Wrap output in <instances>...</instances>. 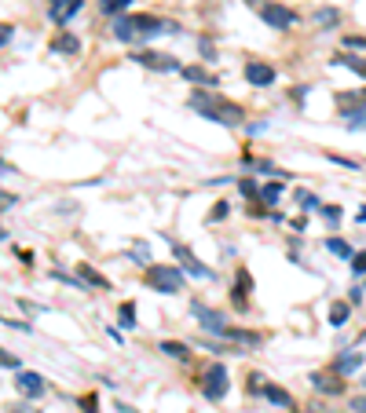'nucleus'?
Segmentation results:
<instances>
[{"label":"nucleus","mask_w":366,"mask_h":413,"mask_svg":"<svg viewBox=\"0 0 366 413\" xmlns=\"http://www.w3.org/2000/svg\"><path fill=\"white\" fill-rule=\"evenodd\" d=\"M190 110H198V114L205 121H216V124H227V129H234V124H242L246 121V110L224 99L220 92H190V99H187Z\"/></svg>","instance_id":"obj_1"},{"label":"nucleus","mask_w":366,"mask_h":413,"mask_svg":"<svg viewBox=\"0 0 366 413\" xmlns=\"http://www.w3.org/2000/svg\"><path fill=\"white\" fill-rule=\"evenodd\" d=\"M202 395L209 403H220V399H227V391H231V384H227V370L220 366V362H209V366L202 370Z\"/></svg>","instance_id":"obj_2"},{"label":"nucleus","mask_w":366,"mask_h":413,"mask_svg":"<svg viewBox=\"0 0 366 413\" xmlns=\"http://www.w3.org/2000/svg\"><path fill=\"white\" fill-rule=\"evenodd\" d=\"M147 285L157 289V293H180L183 289V275H180V267L147 263Z\"/></svg>","instance_id":"obj_3"},{"label":"nucleus","mask_w":366,"mask_h":413,"mask_svg":"<svg viewBox=\"0 0 366 413\" xmlns=\"http://www.w3.org/2000/svg\"><path fill=\"white\" fill-rule=\"evenodd\" d=\"M190 314L198 319V326H202V329L216 333V337H224V333H227V319H224V314H220L216 307L202 304V300H190Z\"/></svg>","instance_id":"obj_4"},{"label":"nucleus","mask_w":366,"mask_h":413,"mask_svg":"<svg viewBox=\"0 0 366 413\" xmlns=\"http://www.w3.org/2000/svg\"><path fill=\"white\" fill-rule=\"evenodd\" d=\"M257 15H260V19L272 26V29H290V26H297V11L286 8V4H275V0H272V4H264Z\"/></svg>","instance_id":"obj_5"},{"label":"nucleus","mask_w":366,"mask_h":413,"mask_svg":"<svg viewBox=\"0 0 366 413\" xmlns=\"http://www.w3.org/2000/svg\"><path fill=\"white\" fill-rule=\"evenodd\" d=\"M169 245H172V252H176V260L183 263V271H190L195 278H213V271H209V267H205V263H202V260H198L183 242H169Z\"/></svg>","instance_id":"obj_6"},{"label":"nucleus","mask_w":366,"mask_h":413,"mask_svg":"<svg viewBox=\"0 0 366 413\" xmlns=\"http://www.w3.org/2000/svg\"><path fill=\"white\" fill-rule=\"evenodd\" d=\"M242 73H246V81L257 85V88H267L275 81V66H272V62H260V59H249Z\"/></svg>","instance_id":"obj_7"},{"label":"nucleus","mask_w":366,"mask_h":413,"mask_svg":"<svg viewBox=\"0 0 366 413\" xmlns=\"http://www.w3.org/2000/svg\"><path fill=\"white\" fill-rule=\"evenodd\" d=\"M85 0H48V19H52L55 26H66L77 11H81Z\"/></svg>","instance_id":"obj_8"},{"label":"nucleus","mask_w":366,"mask_h":413,"mask_svg":"<svg viewBox=\"0 0 366 413\" xmlns=\"http://www.w3.org/2000/svg\"><path fill=\"white\" fill-rule=\"evenodd\" d=\"M337 110H341V117L366 114V92H337Z\"/></svg>","instance_id":"obj_9"},{"label":"nucleus","mask_w":366,"mask_h":413,"mask_svg":"<svg viewBox=\"0 0 366 413\" xmlns=\"http://www.w3.org/2000/svg\"><path fill=\"white\" fill-rule=\"evenodd\" d=\"M15 384H19V391L26 395V399H41V395L48 391L44 377H41V373H29V370H22L19 377H15Z\"/></svg>","instance_id":"obj_10"},{"label":"nucleus","mask_w":366,"mask_h":413,"mask_svg":"<svg viewBox=\"0 0 366 413\" xmlns=\"http://www.w3.org/2000/svg\"><path fill=\"white\" fill-rule=\"evenodd\" d=\"M132 62H143L147 70H183L172 55H157V52H136Z\"/></svg>","instance_id":"obj_11"},{"label":"nucleus","mask_w":366,"mask_h":413,"mask_svg":"<svg viewBox=\"0 0 366 413\" xmlns=\"http://www.w3.org/2000/svg\"><path fill=\"white\" fill-rule=\"evenodd\" d=\"M249 293H253V278H249V271L242 267V271H238V278H234V289H231V300H234L238 311L249 307Z\"/></svg>","instance_id":"obj_12"},{"label":"nucleus","mask_w":366,"mask_h":413,"mask_svg":"<svg viewBox=\"0 0 366 413\" xmlns=\"http://www.w3.org/2000/svg\"><path fill=\"white\" fill-rule=\"evenodd\" d=\"M311 384H315V391H323V395H341L344 391V384H341V373H311Z\"/></svg>","instance_id":"obj_13"},{"label":"nucleus","mask_w":366,"mask_h":413,"mask_svg":"<svg viewBox=\"0 0 366 413\" xmlns=\"http://www.w3.org/2000/svg\"><path fill=\"white\" fill-rule=\"evenodd\" d=\"M359 366H363V355L359 352H341L337 358H333V373H341V377L344 373H356Z\"/></svg>","instance_id":"obj_14"},{"label":"nucleus","mask_w":366,"mask_h":413,"mask_svg":"<svg viewBox=\"0 0 366 413\" xmlns=\"http://www.w3.org/2000/svg\"><path fill=\"white\" fill-rule=\"evenodd\" d=\"M77 275H81V278L92 285V289H110V278H106V275H99L92 263H77Z\"/></svg>","instance_id":"obj_15"},{"label":"nucleus","mask_w":366,"mask_h":413,"mask_svg":"<svg viewBox=\"0 0 366 413\" xmlns=\"http://www.w3.org/2000/svg\"><path fill=\"white\" fill-rule=\"evenodd\" d=\"M180 73L187 77V81H195V85H209V88L216 85V73H213V70H205V66H183Z\"/></svg>","instance_id":"obj_16"},{"label":"nucleus","mask_w":366,"mask_h":413,"mask_svg":"<svg viewBox=\"0 0 366 413\" xmlns=\"http://www.w3.org/2000/svg\"><path fill=\"white\" fill-rule=\"evenodd\" d=\"M52 52H62V55H77V52H81V41H77V37H70V34H59V37L52 41Z\"/></svg>","instance_id":"obj_17"},{"label":"nucleus","mask_w":366,"mask_h":413,"mask_svg":"<svg viewBox=\"0 0 366 413\" xmlns=\"http://www.w3.org/2000/svg\"><path fill=\"white\" fill-rule=\"evenodd\" d=\"M264 399H267V403H275V406H286V410H293V399H290V391H286V388L264 384Z\"/></svg>","instance_id":"obj_18"},{"label":"nucleus","mask_w":366,"mask_h":413,"mask_svg":"<svg viewBox=\"0 0 366 413\" xmlns=\"http://www.w3.org/2000/svg\"><path fill=\"white\" fill-rule=\"evenodd\" d=\"M337 62H341V66H348L352 73L366 77V59H359V55H337V59H333V66H337Z\"/></svg>","instance_id":"obj_19"},{"label":"nucleus","mask_w":366,"mask_h":413,"mask_svg":"<svg viewBox=\"0 0 366 413\" xmlns=\"http://www.w3.org/2000/svg\"><path fill=\"white\" fill-rule=\"evenodd\" d=\"M326 249L333 252V256H344V260H352V256H356L352 245H348L344 238H326Z\"/></svg>","instance_id":"obj_20"},{"label":"nucleus","mask_w":366,"mask_h":413,"mask_svg":"<svg viewBox=\"0 0 366 413\" xmlns=\"http://www.w3.org/2000/svg\"><path fill=\"white\" fill-rule=\"evenodd\" d=\"M162 355H172V358H190V347L180 344V340H162Z\"/></svg>","instance_id":"obj_21"},{"label":"nucleus","mask_w":366,"mask_h":413,"mask_svg":"<svg viewBox=\"0 0 366 413\" xmlns=\"http://www.w3.org/2000/svg\"><path fill=\"white\" fill-rule=\"evenodd\" d=\"M348 311H352V304H344V300H337V304L330 307V326H344V322H348Z\"/></svg>","instance_id":"obj_22"},{"label":"nucleus","mask_w":366,"mask_h":413,"mask_svg":"<svg viewBox=\"0 0 366 413\" xmlns=\"http://www.w3.org/2000/svg\"><path fill=\"white\" fill-rule=\"evenodd\" d=\"M315 22H319V26H337L341 22V11L337 8H319V11H315Z\"/></svg>","instance_id":"obj_23"},{"label":"nucleus","mask_w":366,"mask_h":413,"mask_svg":"<svg viewBox=\"0 0 366 413\" xmlns=\"http://www.w3.org/2000/svg\"><path fill=\"white\" fill-rule=\"evenodd\" d=\"M224 337H231V340H238V344H260L257 333H246V329H234V326H227Z\"/></svg>","instance_id":"obj_24"},{"label":"nucleus","mask_w":366,"mask_h":413,"mask_svg":"<svg viewBox=\"0 0 366 413\" xmlns=\"http://www.w3.org/2000/svg\"><path fill=\"white\" fill-rule=\"evenodd\" d=\"M279 198H282V183H267L260 190V205H275Z\"/></svg>","instance_id":"obj_25"},{"label":"nucleus","mask_w":366,"mask_h":413,"mask_svg":"<svg viewBox=\"0 0 366 413\" xmlns=\"http://www.w3.org/2000/svg\"><path fill=\"white\" fill-rule=\"evenodd\" d=\"M118 314H121V326H125V329H136V307H132V304H121Z\"/></svg>","instance_id":"obj_26"},{"label":"nucleus","mask_w":366,"mask_h":413,"mask_svg":"<svg viewBox=\"0 0 366 413\" xmlns=\"http://www.w3.org/2000/svg\"><path fill=\"white\" fill-rule=\"evenodd\" d=\"M238 190H242V194H246V201L260 194V187H257V180H253V176H249V180H238Z\"/></svg>","instance_id":"obj_27"},{"label":"nucleus","mask_w":366,"mask_h":413,"mask_svg":"<svg viewBox=\"0 0 366 413\" xmlns=\"http://www.w3.org/2000/svg\"><path fill=\"white\" fill-rule=\"evenodd\" d=\"M125 4H132V0H99V8H103V15H118Z\"/></svg>","instance_id":"obj_28"},{"label":"nucleus","mask_w":366,"mask_h":413,"mask_svg":"<svg viewBox=\"0 0 366 413\" xmlns=\"http://www.w3.org/2000/svg\"><path fill=\"white\" fill-rule=\"evenodd\" d=\"M297 201L304 205V209H323V205H319V198H315V194H308V190H300V194H297Z\"/></svg>","instance_id":"obj_29"},{"label":"nucleus","mask_w":366,"mask_h":413,"mask_svg":"<svg viewBox=\"0 0 366 413\" xmlns=\"http://www.w3.org/2000/svg\"><path fill=\"white\" fill-rule=\"evenodd\" d=\"M227 209H231L227 201H216V205H213V212H209V224H216V219H224V216H227Z\"/></svg>","instance_id":"obj_30"},{"label":"nucleus","mask_w":366,"mask_h":413,"mask_svg":"<svg viewBox=\"0 0 366 413\" xmlns=\"http://www.w3.org/2000/svg\"><path fill=\"white\" fill-rule=\"evenodd\" d=\"M323 216L330 224H341V205H323Z\"/></svg>","instance_id":"obj_31"},{"label":"nucleus","mask_w":366,"mask_h":413,"mask_svg":"<svg viewBox=\"0 0 366 413\" xmlns=\"http://www.w3.org/2000/svg\"><path fill=\"white\" fill-rule=\"evenodd\" d=\"M352 275H366V252H356L352 256Z\"/></svg>","instance_id":"obj_32"},{"label":"nucleus","mask_w":366,"mask_h":413,"mask_svg":"<svg viewBox=\"0 0 366 413\" xmlns=\"http://www.w3.org/2000/svg\"><path fill=\"white\" fill-rule=\"evenodd\" d=\"M0 355H4V358H0V362H4V366H8V370H19V355H11V352H0Z\"/></svg>","instance_id":"obj_33"},{"label":"nucleus","mask_w":366,"mask_h":413,"mask_svg":"<svg viewBox=\"0 0 366 413\" xmlns=\"http://www.w3.org/2000/svg\"><path fill=\"white\" fill-rule=\"evenodd\" d=\"M344 48H359V52H366V37H344Z\"/></svg>","instance_id":"obj_34"},{"label":"nucleus","mask_w":366,"mask_h":413,"mask_svg":"<svg viewBox=\"0 0 366 413\" xmlns=\"http://www.w3.org/2000/svg\"><path fill=\"white\" fill-rule=\"evenodd\" d=\"M198 48H202V55H205V59H213V41H209V37H202Z\"/></svg>","instance_id":"obj_35"},{"label":"nucleus","mask_w":366,"mask_h":413,"mask_svg":"<svg viewBox=\"0 0 366 413\" xmlns=\"http://www.w3.org/2000/svg\"><path fill=\"white\" fill-rule=\"evenodd\" d=\"M348 129H366V114H356V117H348Z\"/></svg>","instance_id":"obj_36"},{"label":"nucleus","mask_w":366,"mask_h":413,"mask_svg":"<svg viewBox=\"0 0 366 413\" xmlns=\"http://www.w3.org/2000/svg\"><path fill=\"white\" fill-rule=\"evenodd\" d=\"M352 413H366V395H356L352 399Z\"/></svg>","instance_id":"obj_37"},{"label":"nucleus","mask_w":366,"mask_h":413,"mask_svg":"<svg viewBox=\"0 0 366 413\" xmlns=\"http://www.w3.org/2000/svg\"><path fill=\"white\" fill-rule=\"evenodd\" d=\"M81 406H85L88 413H95V395H85V399H81Z\"/></svg>","instance_id":"obj_38"},{"label":"nucleus","mask_w":366,"mask_h":413,"mask_svg":"<svg viewBox=\"0 0 366 413\" xmlns=\"http://www.w3.org/2000/svg\"><path fill=\"white\" fill-rule=\"evenodd\" d=\"M246 4H249V8H257V11H260L264 4H272V0H246Z\"/></svg>","instance_id":"obj_39"},{"label":"nucleus","mask_w":366,"mask_h":413,"mask_svg":"<svg viewBox=\"0 0 366 413\" xmlns=\"http://www.w3.org/2000/svg\"><path fill=\"white\" fill-rule=\"evenodd\" d=\"M8 413H34V410H29V406H15V410H8Z\"/></svg>","instance_id":"obj_40"},{"label":"nucleus","mask_w":366,"mask_h":413,"mask_svg":"<svg viewBox=\"0 0 366 413\" xmlns=\"http://www.w3.org/2000/svg\"><path fill=\"white\" fill-rule=\"evenodd\" d=\"M356 219H359V224H366V205H363V209H359V216H356Z\"/></svg>","instance_id":"obj_41"}]
</instances>
